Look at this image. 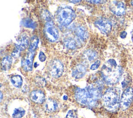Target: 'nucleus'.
Returning <instances> with one entry per match:
<instances>
[{
	"mask_svg": "<svg viewBox=\"0 0 133 118\" xmlns=\"http://www.w3.org/2000/svg\"><path fill=\"white\" fill-rule=\"evenodd\" d=\"M102 83L97 82L95 84H90L84 88H77L75 92V98L79 103L93 107L97 105L102 97Z\"/></svg>",
	"mask_w": 133,
	"mask_h": 118,
	"instance_id": "obj_1",
	"label": "nucleus"
},
{
	"mask_svg": "<svg viewBox=\"0 0 133 118\" xmlns=\"http://www.w3.org/2000/svg\"><path fill=\"white\" fill-rule=\"evenodd\" d=\"M122 74L123 69L112 59L107 61L101 69L102 78L108 85H113L116 84L120 80Z\"/></svg>",
	"mask_w": 133,
	"mask_h": 118,
	"instance_id": "obj_2",
	"label": "nucleus"
},
{
	"mask_svg": "<svg viewBox=\"0 0 133 118\" xmlns=\"http://www.w3.org/2000/svg\"><path fill=\"white\" fill-rule=\"evenodd\" d=\"M120 89L116 87L110 88L105 91L103 96V102L108 110L114 112L120 107Z\"/></svg>",
	"mask_w": 133,
	"mask_h": 118,
	"instance_id": "obj_3",
	"label": "nucleus"
},
{
	"mask_svg": "<svg viewBox=\"0 0 133 118\" xmlns=\"http://www.w3.org/2000/svg\"><path fill=\"white\" fill-rule=\"evenodd\" d=\"M75 18V13L69 6L62 5L57 11V19L58 22L63 26L69 25Z\"/></svg>",
	"mask_w": 133,
	"mask_h": 118,
	"instance_id": "obj_4",
	"label": "nucleus"
},
{
	"mask_svg": "<svg viewBox=\"0 0 133 118\" xmlns=\"http://www.w3.org/2000/svg\"><path fill=\"white\" fill-rule=\"evenodd\" d=\"M133 101V89L127 88L122 94L120 99V108L122 110H127Z\"/></svg>",
	"mask_w": 133,
	"mask_h": 118,
	"instance_id": "obj_5",
	"label": "nucleus"
},
{
	"mask_svg": "<svg viewBox=\"0 0 133 118\" xmlns=\"http://www.w3.org/2000/svg\"><path fill=\"white\" fill-rule=\"evenodd\" d=\"M44 33L47 39L51 42H55L59 38V32L53 21L47 22L44 28Z\"/></svg>",
	"mask_w": 133,
	"mask_h": 118,
	"instance_id": "obj_6",
	"label": "nucleus"
},
{
	"mask_svg": "<svg viewBox=\"0 0 133 118\" xmlns=\"http://www.w3.org/2000/svg\"><path fill=\"white\" fill-rule=\"evenodd\" d=\"M64 67L63 63L58 59L52 60L49 64V71L53 77H60L63 72Z\"/></svg>",
	"mask_w": 133,
	"mask_h": 118,
	"instance_id": "obj_7",
	"label": "nucleus"
},
{
	"mask_svg": "<svg viewBox=\"0 0 133 118\" xmlns=\"http://www.w3.org/2000/svg\"><path fill=\"white\" fill-rule=\"evenodd\" d=\"M95 25L104 34L109 33L112 29L111 22L105 18H100L94 22Z\"/></svg>",
	"mask_w": 133,
	"mask_h": 118,
	"instance_id": "obj_8",
	"label": "nucleus"
},
{
	"mask_svg": "<svg viewBox=\"0 0 133 118\" xmlns=\"http://www.w3.org/2000/svg\"><path fill=\"white\" fill-rule=\"evenodd\" d=\"M34 55L35 51H28L26 55L22 59L21 64L24 71H30L32 70Z\"/></svg>",
	"mask_w": 133,
	"mask_h": 118,
	"instance_id": "obj_9",
	"label": "nucleus"
},
{
	"mask_svg": "<svg viewBox=\"0 0 133 118\" xmlns=\"http://www.w3.org/2000/svg\"><path fill=\"white\" fill-rule=\"evenodd\" d=\"M110 9L115 15L121 16L125 13L126 8L123 2L113 1L110 4Z\"/></svg>",
	"mask_w": 133,
	"mask_h": 118,
	"instance_id": "obj_10",
	"label": "nucleus"
},
{
	"mask_svg": "<svg viewBox=\"0 0 133 118\" xmlns=\"http://www.w3.org/2000/svg\"><path fill=\"white\" fill-rule=\"evenodd\" d=\"M29 44L28 35L25 33H23L17 40V43L15 44V48L19 51H21L25 50L28 47Z\"/></svg>",
	"mask_w": 133,
	"mask_h": 118,
	"instance_id": "obj_11",
	"label": "nucleus"
},
{
	"mask_svg": "<svg viewBox=\"0 0 133 118\" xmlns=\"http://www.w3.org/2000/svg\"><path fill=\"white\" fill-rule=\"evenodd\" d=\"M75 35L76 40L79 42H83L88 37V33L85 28L83 26L77 27L75 30Z\"/></svg>",
	"mask_w": 133,
	"mask_h": 118,
	"instance_id": "obj_12",
	"label": "nucleus"
},
{
	"mask_svg": "<svg viewBox=\"0 0 133 118\" xmlns=\"http://www.w3.org/2000/svg\"><path fill=\"white\" fill-rule=\"evenodd\" d=\"M87 71V68L83 63L77 64L75 67L72 71V76L75 78H81L83 77Z\"/></svg>",
	"mask_w": 133,
	"mask_h": 118,
	"instance_id": "obj_13",
	"label": "nucleus"
},
{
	"mask_svg": "<svg viewBox=\"0 0 133 118\" xmlns=\"http://www.w3.org/2000/svg\"><path fill=\"white\" fill-rule=\"evenodd\" d=\"M31 100L37 103H42L45 100V96L44 93L40 90H35L31 92L30 94Z\"/></svg>",
	"mask_w": 133,
	"mask_h": 118,
	"instance_id": "obj_14",
	"label": "nucleus"
},
{
	"mask_svg": "<svg viewBox=\"0 0 133 118\" xmlns=\"http://www.w3.org/2000/svg\"><path fill=\"white\" fill-rule=\"evenodd\" d=\"M58 107V104L57 101L52 99H47L45 104V110L49 112H54L57 109Z\"/></svg>",
	"mask_w": 133,
	"mask_h": 118,
	"instance_id": "obj_15",
	"label": "nucleus"
},
{
	"mask_svg": "<svg viewBox=\"0 0 133 118\" xmlns=\"http://www.w3.org/2000/svg\"><path fill=\"white\" fill-rule=\"evenodd\" d=\"M79 42L76 39L73 37H68L64 41V46L69 49H74L76 48Z\"/></svg>",
	"mask_w": 133,
	"mask_h": 118,
	"instance_id": "obj_16",
	"label": "nucleus"
},
{
	"mask_svg": "<svg viewBox=\"0 0 133 118\" xmlns=\"http://www.w3.org/2000/svg\"><path fill=\"white\" fill-rule=\"evenodd\" d=\"M97 56V53L92 49H87L85 50L83 54V59L88 62H91L94 60Z\"/></svg>",
	"mask_w": 133,
	"mask_h": 118,
	"instance_id": "obj_17",
	"label": "nucleus"
},
{
	"mask_svg": "<svg viewBox=\"0 0 133 118\" xmlns=\"http://www.w3.org/2000/svg\"><path fill=\"white\" fill-rule=\"evenodd\" d=\"M12 62V58L10 56H7L4 57L2 60V68L4 71H7L10 69Z\"/></svg>",
	"mask_w": 133,
	"mask_h": 118,
	"instance_id": "obj_18",
	"label": "nucleus"
},
{
	"mask_svg": "<svg viewBox=\"0 0 133 118\" xmlns=\"http://www.w3.org/2000/svg\"><path fill=\"white\" fill-rule=\"evenodd\" d=\"M38 42H39L38 38L35 35L33 36L30 41L29 51H35L38 47Z\"/></svg>",
	"mask_w": 133,
	"mask_h": 118,
	"instance_id": "obj_19",
	"label": "nucleus"
},
{
	"mask_svg": "<svg viewBox=\"0 0 133 118\" xmlns=\"http://www.w3.org/2000/svg\"><path fill=\"white\" fill-rule=\"evenodd\" d=\"M11 82L12 84L17 88H20L22 85V78L19 75H15L11 78Z\"/></svg>",
	"mask_w": 133,
	"mask_h": 118,
	"instance_id": "obj_20",
	"label": "nucleus"
},
{
	"mask_svg": "<svg viewBox=\"0 0 133 118\" xmlns=\"http://www.w3.org/2000/svg\"><path fill=\"white\" fill-rule=\"evenodd\" d=\"M21 23L24 27L28 28L34 29L36 26L35 22H34L31 19L29 18L23 19L21 21Z\"/></svg>",
	"mask_w": 133,
	"mask_h": 118,
	"instance_id": "obj_21",
	"label": "nucleus"
},
{
	"mask_svg": "<svg viewBox=\"0 0 133 118\" xmlns=\"http://www.w3.org/2000/svg\"><path fill=\"white\" fill-rule=\"evenodd\" d=\"M25 110L22 108H16L14 110L12 114L13 118H21L25 114Z\"/></svg>",
	"mask_w": 133,
	"mask_h": 118,
	"instance_id": "obj_22",
	"label": "nucleus"
},
{
	"mask_svg": "<svg viewBox=\"0 0 133 118\" xmlns=\"http://www.w3.org/2000/svg\"><path fill=\"white\" fill-rule=\"evenodd\" d=\"M42 16L43 19L45 20H46L47 22L52 21V18H53L52 16L47 10H44L43 11Z\"/></svg>",
	"mask_w": 133,
	"mask_h": 118,
	"instance_id": "obj_23",
	"label": "nucleus"
},
{
	"mask_svg": "<svg viewBox=\"0 0 133 118\" xmlns=\"http://www.w3.org/2000/svg\"><path fill=\"white\" fill-rule=\"evenodd\" d=\"M66 118H77V114L74 110H69L66 115Z\"/></svg>",
	"mask_w": 133,
	"mask_h": 118,
	"instance_id": "obj_24",
	"label": "nucleus"
},
{
	"mask_svg": "<svg viewBox=\"0 0 133 118\" xmlns=\"http://www.w3.org/2000/svg\"><path fill=\"white\" fill-rule=\"evenodd\" d=\"M36 84L39 86H44L46 84V81L43 77H37L36 80Z\"/></svg>",
	"mask_w": 133,
	"mask_h": 118,
	"instance_id": "obj_25",
	"label": "nucleus"
},
{
	"mask_svg": "<svg viewBox=\"0 0 133 118\" xmlns=\"http://www.w3.org/2000/svg\"><path fill=\"white\" fill-rule=\"evenodd\" d=\"M100 64V61L99 60H96L94 63H92V64L91 65L90 69L91 70H96V69H97L99 68Z\"/></svg>",
	"mask_w": 133,
	"mask_h": 118,
	"instance_id": "obj_26",
	"label": "nucleus"
},
{
	"mask_svg": "<svg viewBox=\"0 0 133 118\" xmlns=\"http://www.w3.org/2000/svg\"><path fill=\"white\" fill-rule=\"evenodd\" d=\"M38 58H39V60L41 62H44L45 61V60L46 59V55L44 54V53L43 51H40V53L39 54V56H38Z\"/></svg>",
	"mask_w": 133,
	"mask_h": 118,
	"instance_id": "obj_27",
	"label": "nucleus"
},
{
	"mask_svg": "<svg viewBox=\"0 0 133 118\" xmlns=\"http://www.w3.org/2000/svg\"><path fill=\"white\" fill-rule=\"evenodd\" d=\"M19 55H20V51L16 48H15V49L11 53V56L15 58H18L19 56Z\"/></svg>",
	"mask_w": 133,
	"mask_h": 118,
	"instance_id": "obj_28",
	"label": "nucleus"
},
{
	"mask_svg": "<svg viewBox=\"0 0 133 118\" xmlns=\"http://www.w3.org/2000/svg\"><path fill=\"white\" fill-rule=\"evenodd\" d=\"M88 2H90V3L94 4H99V3H103V2H105V1H87Z\"/></svg>",
	"mask_w": 133,
	"mask_h": 118,
	"instance_id": "obj_29",
	"label": "nucleus"
},
{
	"mask_svg": "<svg viewBox=\"0 0 133 118\" xmlns=\"http://www.w3.org/2000/svg\"><path fill=\"white\" fill-rule=\"evenodd\" d=\"M126 35H127V33H126V32H125V31H123V32H122V33H121V34H120V37H121V38H124L126 37Z\"/></svg>",
	"mask_w": 133,
	"mask_h": 118,
	"instance_id": "obj_30",
	"label": "nucleus"
},
{
	"mask_svg": "<svg viewBox=\"0 0 133 118\" xmlns=\"http://www.w3.org/2000/svg\"><path fill=\"white\" fill-rule=\"evenodd\" d=\"M69 2L72 3H77L81 2V1H69Z\"/></svg>",
	"mask_w": 133,
	"mask_h": 118,
	"instance_id": "obj_31",
	"label": "nucleus"
},
{
	"mask_svg": "<svg viewBox=\"0 0 133 118\" xmlns=\"http://www.w3.org/2000/svg\"><path fill=\"white\" fill-rule=\"evenodd\" d=\"M131 40L133 42V28L132 29V31H131Z\"/></svg>",
	"mask_w": 133,
	"mask_h": 118,
	"instance_id": "obj_32",
	"label": "nucleus"
},
{
	"mask_svg": "<svg viewBox=\"0 0 133 118\" xmlns=\"http://www.w3.org/2000/svg\"><path fill=\"white\" fill-rule=\"evenodd\" d=\"M2 99H3V94H2V91H1V101H2Z\"/></svg>",
	"mask_w": 133,
	"mask_h": 118,
	"instance_id": "obj_33",
	"label": "nucleus"
},
{
	"mask_svg": "<svg viewBox=\"0 0 133 118\" xmlns=\"http://www.w3.org/2000/svg\"><path fill=\"white\" fill-rule=\"evenodd\" d=\"M63 99H64V100H66V99H67V98H68V97H67V96H66V95H64V96H63Z\"/></svg>",
	"mask_w": 133,
	"mask_h": 118,
	"instance_id": "obj_34",
	"label": "nucleus"
},
{
	"mask_svg": "<svg viewBox=\"0 0 133 118\" xmlns=\"http://www.w3.org/2000/svg\"><path fill=\"white\" fill-rule=\"evenodd\" d=\"M131 5L133 6V1H131Z\"/></svg>",
	"mask_w": 133,
	"mask_h": 118,
	"instance_id": "obj_35",
	"label": "nucleus"
}]
</instances>
